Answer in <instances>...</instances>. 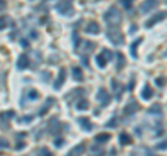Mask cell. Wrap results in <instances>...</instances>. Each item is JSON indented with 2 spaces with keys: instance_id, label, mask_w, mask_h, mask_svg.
<instances>
[{
  "instance_id": "obj_8",
  "label": "cell",
  "mask_w": 167,
  "mask_h": 156,
  "mask_svg": "<svg viewBox=\"0 0 167 156\" xmlns=\"http://www.w3.org/2000/svg\"><path fill=\"white\" fill-rule=\"evenodd\" d=\"M96 60H98V63H99V66H100V67H103V66L106 64V61L102 59V56H98V57H96Z\"/></svg>"
},
{
  "instance_id": "obj_1",
  "label": "cell",
  "mask_w": 167,
  "mask_h": 156,
  "mask_svg": "<svg viewBox=\"0 0 167 156\" xmlns=\"http://www.w3.org/2000/svg\"><path fill=\"white\" fill-rule=\"evenodd\" d=\"M120 13L116 10V8H110L109 11L106 13V16H105V18H106V21L109 22V24H116V22H118L120 21Z\"/></svg>"
},
{
  "instance_id": "obj_3",
  "label": "cell",
  "mask_w": 167,
  "mask_h": 156,
  "mask_svg": "<svg viewBox=\"0 0 167 156\" xmlns=\"http://www.w3.org/2000/svg\"><path fill=\"white\" fill-rule=\"evenodd\" d=\"M86 31L89 32V34H98L99 31V25L98 24H95V22H91L89 27H88V29Z\"/></svg>"
},
{
  "instance_id": "obj_4",
  "label": "cell",
  "mask_w": 167,
  "mask_h": 156,
  "mask_svg": "<svg viewBox=\"0 0 167 156\" xmlns=\"http://www.w3.org/2000/svg\"><path fill=\"white\" fill-rule=\"evenodd\" d=\"M18 66H20V68H24V67H27V66H28V59H27V56H21L20 57Z\"/></svg>"
},
{
  "instance_id": "obj_7",
  "label": "cell",
  "mask_w": 167,
  "mask_h": 156,
  "mask_svg": "<svg viewBox=\"0 0 167 156\" xmlns=\"http://www.w3.org/2000/svg\"><path fill=\"white\" fill-rule=\"evenodd\" d=\"M6 17H3V18H0V29H3L6 25H7V22H6Z\"/></svg>"
},
{
  "instance_id": "obj_2",
  "label": "cell",
  "mask_w": 167,
  "mask_h": 156,
  "mask_svg": "<svg viewBox=\"0 0 167 156\" xmlns=\"http://www.w3.org/2000/svg\"><path fill=\"white\" fill-rule=\"evenodd\" d=\"M157 4V0H146L145 3L142 4V11H148V8L149 7H153V6H156Z\"/></svg>"
},
{
  "instance_id": "obj_5",
  "label": "cell",
  "mask_w": 167,
  "mask_h": 156,
  "mask_svg": "<svg viewBox=\"0 0 167 156\" xmlns=\"http://www.w3.org/2000/svg\"><path fill=\"white\" fill-rule=\"evenodd\" d=\"M120 141H121L122 145H127L128 142H131V138L127 134H121V137H120Z\"/></svg>"
},
{
  "instance_id": "obj_11",
  "label": "cell",
  "mask_w": 167,
  "mask_h": 156,
  "mask_svg": "<svg viewBox=\"0 0 167 156\" xmlns=\"http://www.w3.org/2000/svg\"><path fill=\"white\" fill-rule=\"evenodd\" d=\"M157 84H159V85H163V84H164V81H163V80H157Z\"/></svg>"
},
{
  "instance_id": "obj_10",
  "label": "cell",
  "mask_w": 167,
  "mask_h": 156,
  "mask_svg": "<svg viewBox=\"0 0 167 156\" xmlns=\"http://www.w3.org/2000/svg\"><path fill=\"white\" fill-rule=\"evenodd\" d=\"M107 138H109V135H99L96 140H107Z\"/></svg>"
},
{
  "instance_id": "obj_9",
  "label": "cell",
  "mask_w": 167,
  "mask_h": 156,
  "mask_svg": "<svg viewBox=\"0 0 167 156\" xmlns=\"http://www.w3.org/2000/svg\"><path fill=\"white\" fill-rule=\"evenodd\" d=\"M122 3H124V6H125V7H130L131 4H132V0H121Z\"/></svg>"
},
{
  "instance_id": "obj_6",
  "label": "cell",
  "mask_w": 167,
  "mask_h": 156,
  "mask_svg": "<svg viewBox=\"0 0 167 156\" xmlns=\"http://www.w3.org/2000/svg\"><path fill=\"white\" fill-rule=\"evenodd\" d=\"M152 95H153V91H152V89H149V88L145 89V91L142 92V98H143V99H148V98H151Z\"/></svg>"
}]
</instances>
